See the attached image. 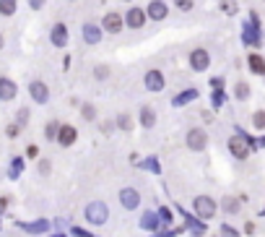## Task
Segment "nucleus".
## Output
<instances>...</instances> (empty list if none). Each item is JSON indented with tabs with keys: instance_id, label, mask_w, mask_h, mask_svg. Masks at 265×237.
<instances>
[{
	"instance_id": "nucleus-1",
	"label": "nucleus",
	"mask_w": 265,
	"mask_h": 237,
	"mask_svg": "<svg viewBox=\"0 0 265 237\" xmlns=\"http://www.w3.org/2000/svg\"><path fill=\"white\" fill-rule=\"evenodd\" d=\"M86 219L91 221V224H104V221L109 219L107 203H102V201H91V203L86 206Z\"/></svg>"
},
{
	"instance_id": "nucleus-2",
	"label": "nucleus",
	"mask_w": 265,
	"mask_h": 237,
	"mask_svg": "<svg viewBox=\"0 0 265 237\" xmlns=\"http://www.w3.org/2000/svg\"><path fill=\"white\" fill-rule=\"evenodd\" d=\"M187 146H190L193 151H203L208 146V133L203 130V128H193V130H187Z\"/></svg>"
},
{
	"instance_id": "nucleus-3",
	"label": "nucleus",
	"mask_w": 265,
	"mask_h": 237,
	"mask_svg": "<svg viewBox=\"0 0 265 237\" xmlns=\"http://www.w3.org/2000/svg\"><path fill=\"white\" fill-rule=\"evenodd\" d=\"M195 211L200 219H211L216 214V201L211 196H198L195 198Z\"/></svg>"
},
{
	"instance_id": "nucleus-4",
	"label": "nucleus",
	"mask_w": 265,
	"mask_h": 237,
	"mask_svg": "<svg viewBox=\"0 0 265 237\" xmlns=\"http://www.w3.org/2000/svg\"><path fill=\"white\" fill-rule=\"evenodd\" d=\"M166 16H169V8H166L164 0H151L148 8H146V19H151V21H164Z\"/></svg>"
},
{
	"instance_id": "nucleus-5",
	"label": "nucleus",
	"mask_w": 265,
	"mask_h": 237,
	"mask_svg": "<svg viewBox=\"0 0 265 237\" xmlns=\"http://www.w3.org/2000/svg\"><path fill=\"white\" fill-rule=\"evenodd\" d=\"M29 94L34 102H39V105H47L50 102V89H47L44 81H31L29 84Z\"/></svg>"
},
{
	"instance_id": "nucleus-6",
	"label": "nucleus",
	"mask_w": 265,
	"mask_h": 237,
	"mask_svg": "<svg viewBox=\"0 0 265 237\" xmlns=\"http://www.w3.org/2000/svg\"><path fill=\"white\" fill-rule=\"evenodd\" d=\"M102 32H107V34H117V32H122V13H107V16L102 19Z\"/></svg>"
},
{
	"instance_id": "nucleus-7",
	"label": "nucleus",
	"mask_w": 265,
	"mask_h": 237,
	"mask_svg": "<svg viewBox=\"0 0 265 237\" xmlns=\"http://www.w3.org/2000/svg\"><path fill=\"white\" fill-rule=\"evenodd\" d=\"M229 151L237 156V159H247V156H249V143H247V138H242V136L229 138Z\"/></svg>"
},
{
	"instance_id": "nucleus-8",
	"label": "nucleus",
	"mask_w": 265,
	"mask_h": 237,
	"mask_svg": "<svg viewBox=\"0 0 265 237\" xmlns=\"http://www.w3.org/2000/svg\"><path fill=\"white\" fill-rule=\"evenodd\" d=\"M190 65H193V70H206L208 65H211V55L206 52V50H193L190 52Z\"/></svg>"
},
{
	"instance_id": "nucleus-9",
	"label": "nucleus",
	"mask_w": 265,
	"mask_h": 237,
	"mask_svg": "<svg viewBox=\"0 0 265 237\" xmlns=\"http://www.w3.org/2000/svg\"><path fill=\"white\" fill-rule=\"evenodd\" d=\"M75 138H78V133H75V128H73V125H60V128H57L55 141H57L60 146H73V143H75Z\"/></svg>"
},
{
	"instance_id": "nucleus-10",
	"label": "nucleus",
	"mask_w": 265,
	"mask_h": 237,
	"mask_svg": "<svg viewBox=\"0 0 265 237\" xmlns=\"http://www.w3.org/2000/svg\"><path fill=\"white\" fill-rule=\"evenodd\" d=\"M16 94H19L16 81H11L8 76L0 78V102H11V99H16Z\"/></svg>"
},
{
	"instance_id": "nucleus-11",
	"label": "nucleus",
	"mask_w": 265,
	"mask_h": 237,
	"mask_svg": "<svg viewBox=\"0 0 265 237\" xmlns=\"http://www.w3.org/2000/svg\"><path fill=\"white\" fill-rule=\"evenodd\" d=\"M125 24H128L130 29H140L146 24V11L143 8H130L128 13H125Z\"/></svg>"
},
{
	"instance_id": "nucleus-12",
	"label": "nucleus",
	"mask_w": 265,
	"mask_h": 237,
	"mask_svg": "<svg viewBox=\"0 0 265 237\" xmlns=\"http://www.w3.org/2000/svg\"><path fill=\"white\" fill-rule=\"evenodd\" d=\"M164 73L161 70H148L146 73V89H148V92H161V89H164Z\"/></svg>"
},
{
	"instance_id": "nucleus-13",
	"label": "nucleus",
	"mask_w": 265,
	"mask_h": 237,
	"mask_svg": "<svg viewBox=\"0 0 265 237\" xmlns=\"http://www.w3.org/2000/svg\"><path fill=\"white\" fill-rule=\"evenodd\" d=\"M50 39H52L55 47H65V44H68V26H65V24H55Z\"/></svg>"
},
{
	"instance_id": "nucleus-14",
	"label": "nucleus",
	"mask_w": 265,
	"mask_h": 237,
	"mask_svg": "<svg viewBox=\"0 0 265 237\" xmlns=\"http://www.w3.org/2000/svg\"><path fill=\"white\" fill-rule=\"evenodd\" d=\"M120 201H122V206H125V209H135V206H138V201H140V196L135 193L133 188H125V190H120Z\"/></svg>"
},
{
	"instance_id": "nucleus-15",
	"label": "nucleus",
	"mask_w": 265,
	"mask_h": 237,
	"mask_svg": "<svg viewBox=\"0 0 265 237\" xmlns=\"http://www.w3.org/2000/svg\"><path fill=\"white\" fill-rule=\"evenodd\" d=\"M83 39H86L89 44L102 42V29H99V26H94V24H86V26H83Z\"/></svg>"
},
{
	"instance_id": "nucleus-16",
	"label": "nucleus",
	"mask_w": 265,
	"mask_h": 237,
	"mask_svg": "<svg viewBox=\"0 0 265 237\" xmlns=\"http://www.w3.org/2000/svg\"><path fill=\"white\" fill-rule=\"evenodd\" d=\"M153 123H156V112L151 107H140V125H143V128H153Z\"/></svg>"
},
{
	"instance_id": "nucleus-17",
	"label": "nucleus",
	"mask_w": 265,
	"mask_h": 237,
	"mask_svg": "<svg viewBox=\"0 0 265 237\" xmlns=\"http://www.w3.org/2000/svg\"><path fill=\"white\" fill-rule=\"evenodd\" d=\"M249 70L252 73H257V76H262L265 73V60H262V55H249Z\"/></svg>"
},
{
	"instance_id": "nucleus-18",
	"label": "nucleus",
	"mask_w": 265,
	"mask_h": 237,
	"mask_svg": "<svg viewBox=\"0 0 265 237\" xmlns=\"http://www.w3.org/2000/svg\"><path fill=\"white\" fill-rule=\"evenodd\" d=\"M16 0H0V13H3V16H13L16 13Z\"/></svg>"
},
{
	"instance_id": "nucleus-19",
	"label": "nucleus",
	"mask_w": 265,
	"mask_h": 237,
	"mask_svg": "<svg viewBox=\"0 0 265 237\" xmlns=\"http://www.w3.org/2000/svg\"><path fill=\"white\" fill-rule=\"evenodd\" d=\"M234 94H237V99H247L249 97V84L239 81L237 86H234Z\"/></svg>"
},
{
	"instance_id": "nucleus-20",
	"label": "nucleus",
	"mask_w": 265,
	"mask_h": 237,
	"mask_svg": "<svg viewBox=\"0 0 265 237\" xmlns=\"http://www.w3.org/2000/svg\"><path fill=\"white\" fill-rule=\"evenodd\" d=\"M94 78H97V81H107L109 78V65H97V68H94Z\"/></svg>"
},
{
	"instance_id": "nucleus-21",
	"label": "nucleus",
	"mask_w": 265,
	"mask_h": 237,
	"mask_svg": "<svg viewBox=\"0 0 265 237\" xmlns=\"http://www.w3.org/2000/svg\"><path fill=\"white\" fill-rule=\"evenodd\" d=\"M252 125H255L257 130H262V128H265V110H257V112L252 115Z\"/></svg>"
},
{
	"instance_id": "nucleus-22",
	"label": "nucleus",
	"mask_w": 265,
	"mask_h": 237,
	"mask_svg": "<svg viewBox=\"0 0 265 237\" xmlns=\"http://www.w3.org/2000/svg\"><path fill=\"white\" fill-rule=\"evenodd\" d=\"M221 11L226 16H234V13H237V3H234V0H221Z\"/></svg>"
},
{
	"instance_id": "nucleus-23",
	"label": "nucleus",
	"mask_w": 265,
	"mask_h": 237,
	"mask_svg": "<svg viewBox=\"0 0 265 237\" xmlns=\"http://www.w3.org/2000/svg\"><path fill=\"white\" fill-rule=\"evenodd\" d=\"M224 209H226L229 214H234V211H239V203L234 201V198H224Z\"/></svg>"
},
{
	"instance_id": "nucleus-24",
	"label": "nucleus",
	"mask_w": 265,
	"mask_h": 237,
	"mask_svg": "<svg viewBox=\"0 0 265 237\" xmlns=\"http://www.w3.org/2000/svg\"><path fill=\"white\" fill-rule=\"evenodd\" d=\"M81 112H83L86 120H94V117H97V110H94L91 105H83V107H81Z\"/></svg>"
},
{
	"instance_id": "nucleus-25",
	"label": "nucleus",
	"mask_w": 265,
	"mask_h": 237,
	"mask_svg": "<svg viewBox=\"0 0 265 237\" xmlns=\"http://www.w3.org/2000/svg\"><path fill=\"white\" fill-rule=\"evenodd\" d=\"M16 117H19V128H24L29 123V110H19V112H16Z\"/></svg>"
},
{
	"instance_id": "nucleus-26",
	"label": "nucleus",
	"mask_w": 265,
	"mask_h": 237,
	"mask_svg": "<svg viewBox=\"0 0 265 237\" xmlns=\"http://www.w3.org/2000/svg\"><path fill=\"white\" fill-rule=\"evenodd\" d=\"M117 125H120V128H125V130H130V128H133V123H130V117H128V115H120Z\"/></svg>"
},
{
	"instance_id": "nucleus-27",
	"label": "nucleus",
	"mask_w": 265,
	"mask_h": 237,
	"mask_svg": "<svg viewBox=\"0 0 265 237\" xmlns=\"http://www.w3.org/2000/svg\"><path fill=\"white\" fill-rule=\"evenodd\" d=\"M174 3H177L180 11H190L193 8V0H174Z\"/></svg>"
},
{
	"instance_id": "nucleus-28",
	"label": "nucleus",
	"mask_w": 265,
	"mask_h": 237,
	"mask_svg": "<svg viewBox=\"0 0 265 237\" xmlns=\"http://www.w3.org/2000/svg\"><path fill=\"white\" fill-rule=\"evenodd\" d=\"M55 136H57V125L52 123V125H47V138H52V141H55Z\"/></svg>"
},
{
	"instance_id": "nucleus-29",
	"label": "nucleus",
	"mask_w": 265,
	"mask_h": 237,
	"mask_svg": "<svg viewBox=\"0 0 265 237\" xmlns=\"http://www.w3.org/2000/svg\"><path fill=\"white\" fill-rule=\"evenodd\" d=\"M221 232H224V237H237V232H234L231 227H226V224L221 227Z\"/></svg>"
},
{
	"instance_id": "nucleus-30",
	"label": "nucleus",
	"mask_w": 265,
	"mask_h": 237,
	"mask_svg": "<svg viewBox=\"0 0 265 237\" xmlns=\"http://www.w3.org/2000/svg\"><path fill=\"white\" fill-rule=\"evenodd\" d=\"M29 3H31V8L37 11V8H42V6H44V0H29Z\"/></svg>"
},
{
	"instance_id": "nucleus-31",
	"label": "nucleus",
	"mask_w": 265,
	"mask_h": 237,
	"mask_svg": "<svg viewBox=\"0 0 265 237\" xmlns=\"http://www.w3.org/2000/svg\"><path fill=\"white\" fill-rule=\"evenodd\" d=\"M6 47V39H3V34H0V50H3Z\"/></svg>"
},
{
	"instance_id": "nucleus-32",
	"label": "nucleus",
	"mask_w": 265,
	"mask_h": 237,
	"mask_svg": "<svg viewBox=\"0 0 265 237\" xmlns=\"http://www.w3.org/2000/svg\"><path fill=\"white\" fill-rule=\"evenodd\" d=\"M70 3H75V0H70Z\"/></svg>"
}]
</instances>
